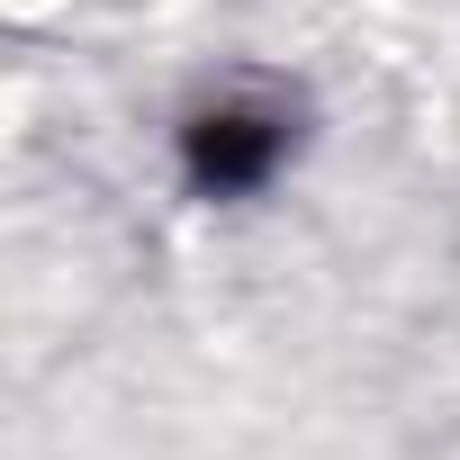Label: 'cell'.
I'll use <instances>...</instances> for the list:
<instances>
[{
  "label": "cell",
  "mask_w": 460,
  "mask_h": 460,
  "mask_svg": "<svg viewBox=\"0 0 460 460\" xmlns=\"http://www.w3.org/2000/svg\"><path fill=\"white\" fill-rule=\"evenodd\" d=\"M289 154H298V118L271 91H226V100H199L181 118V181H190V199H253V190L280 181Z\"/></svg>",
  "instance_id": "cell-1"
}]
</instances>
